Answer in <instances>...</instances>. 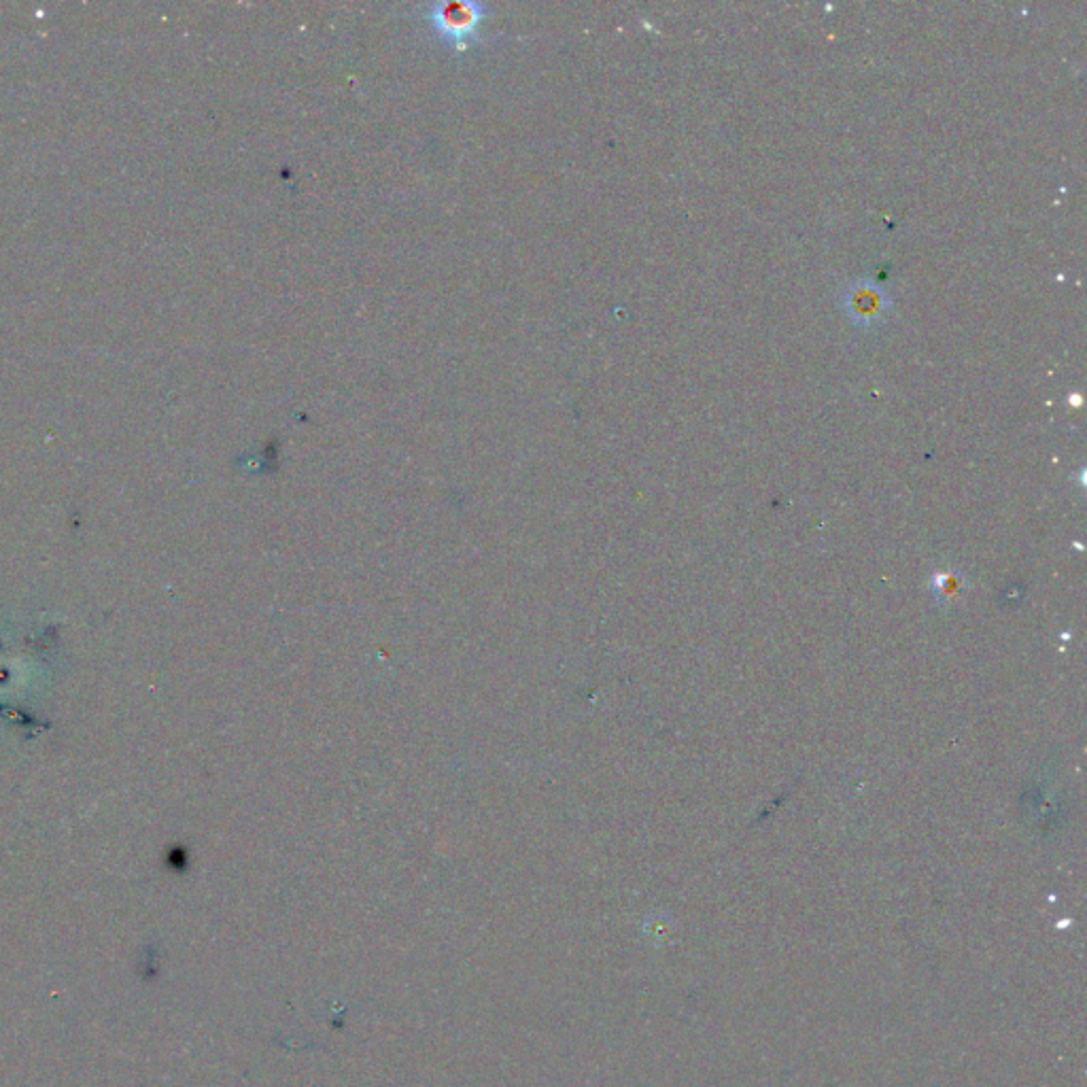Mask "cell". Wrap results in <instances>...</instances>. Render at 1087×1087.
Returning a JSON list of instances; mask_svg holds the SVG:
<instances>
[{
  "label": "cell",
  "instance_id": "cell-1",
  "mask_svg": "<svg viewBox=\"0 0 1087 1087\" xmlns=\"http://www.w3.org/2000/svg\"><path fill=\"white\" fill-rule=\"evenodd\" d=\"M841 308L845 310L848 319L854 321V325L871 327L886 317L890 298L882 287L860 279L848 285V289H843Z\"/></svg>",
  "mask_w": 1087,
  "mask_h": 1087
},
{
  "label": "cell",
  "instance_id": "cell-2",
  "mask_svg": "<svg viewBox=\"0 0 1087 1087\" xmlns=\"http://www.w3.org/2000/svg\"><path fill=\"white\" fill-rule=\"evenodd\" d=\"M427 20L440 32V37L453 43H461L465 39H470L476 32L478 22L482 20V7L472 3L431 5Z\"/></svg>",
  "mask_w": 1087,
  "mask_h": 1087
}]
</instances>
